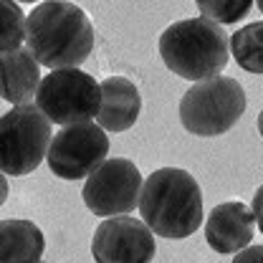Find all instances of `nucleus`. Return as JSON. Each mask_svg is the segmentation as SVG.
<instances>
[{
	"label": "nucleus",
	"mask_w": 263,
	"mask_h": 263,
	"mask_svg": "<svg viewBox=\"0 0 263 263\" xmlns=\"http://www.w3.org/2000/svg\"><path fill=\"white\" fill-rule=\"evenodd\" d=\"M18 3H35V0H18Z\"/></svg>",
	"instance_id": "nucleus-22"
},
{
	"label": "nucleus",
	"mask_w": 263,
	"mask_h": 263,
	"mask_svg": "<svg viewBox=\"0 0 263 263\" xmlns=\"http://www.w3.org/2000/svg\"><path fill=\"white\" fill-rule=\"evenodd\" d=\"M101 106L97 114V124L104 132H127L134 127L142 111L139 89L124 76H109L101 84Z\"/></svg>",
	"instance_id": "nucleus-11"
},
{
	"label": "nucleus",
	"mask_w": 263,
	"mask_h": 263,
	"mask_svg": "<svg viewBox=\"0 0 263 263\" xmlns=\"http://www.w3.org/2000/svg\"><path fill=\"white\" fill-rule=\"evenodd\" d=\"M230 53L235 64L248 73H263V21L248 23L230 38Z\"/></svg>",
	"instance_id": "nucleus-14"
},
{
	"label": "nucleus",
	"mask_w": 263,
	"mask_h": 263,
	"mask_svg": "<svg viewBox=\"0 0 263 263\" xmlns=\"http://www.w3.org/2000/svg\"><path fill=\"white\" fill-rule=\"evenodd\" d=\"M26 41V15L15 0H0V53L21 48Z\"/></svg>",
	"instance_id": "nucleus-15"
},
{
	"label": "nucleus",
	"mask_w": 263,
	"mask_h": 263,
	"mask_svg": "<svg viewBox=\"0 0 263 263\" xmlns=\"http://www.w3.org/2000/svg\"><path fill=\"white\" fill-rule=\"evenodd\" d=\"M258 132H261V137H263V111L258 114Z\"/></svg>",
	"instance_id": "nucleus-20"
},
{
	"label": "nucleus",
	"mask_w": 263,
	"mask_h": 263,
	"mask_svg": "<svg viewBox=\"0 0 263 263\" xmlns=\"http://www.w3.org/2000/svg\"><path fill=\"white\" fill-rule=\"evenodd\" d=\"M8 193H10V187H8V177H5V172H0V205L8 200Z\"/></svg>",
	"instance_id": "nucleus-19"
},
{
	"label": "nucleus",
	"mask_w": 263,
	"mask_h": 263,
	"mask_svg": "<svg viewBox=\"0 0 263 263\" xmlns=\"http://www.w3.org/2000/svg\"><path fill=\"white\" fill-rule=\"evenodd\" d=\"M46 238L31 220H0V263H38Z\"/></svg>",
	"instance_id": "nucleus-13"
},
{
	"label": "nucleus",
	"mask_w": 263,
	"mask_h": 263,
	"mask_svg": "<svg viewBox=\"0 0 263 263\" xmlns=\"http://www.w3.org/2000/svg\"><path fill=\"white\" fill-rule=\"evenodd\" d=\"M155 253V233L144 220L129 215L106 218L91 238V256L97 263H152Z\"/></svg>",
	"instance_id": "nucleus-9"
},
{
	"label": "nucleus",
	"mask_w": 263,
	"mask_h": 263,
	"mask_svg": "<svg viewBox=\"0 0 263 263\" xmlns=\"http://www.w3.org/2000/svg\"><path fill=\"white\" fill-rule=\"evenodd\" d=\"M26 41L41 66L79 68L94 51V26L79 5L46 0L26 18Z\"/></svg>",
	"instance_id": "nucleus-1"
},
{
	"label": "nucleus",
	"mask_w": 263,
	"mask_h": 263,
	"mask_svg": "<svg viewBox=\"0 0 263 263\" xmlns=\"http://www.w3.org/2000/svg\"><path fill=\"white\" fill-rule=\"evenodd\" d=\"M164 66L187 81L220 76L230 59V38L208 18H185L167 26L160 35Z\"/></svg>",
	"instance_id": "nucleus-3"
},
{
	"label": "nucleus",
	"mask_w": 263,
	"mask_h": 263,
	"mask_svg": "<svg viewBox=\"0 0 263 263\" xmlns=\"http://www.w3.org/2000/svg\"><path fill=\"white\" fill-rule=\"evenodd\" d=\"M109 155V137L99 124H71L53 134L48 147V167L61 180L89 177Z\"/></svg>",
	"instance_id": "nucleus-8"
},
{
	"label": "nucleus",
	"mask_w": 263,
	"mask_h": 263,
	"mask_svg": "<svg viewBox=\"0 0 263 263\" xmlns=\"http://www.w3.org/2000/svg\"><path fill=\"white\" fill-rule=\"evenodd\" d=\"M246 111V91L230 76L195 81L180 99V122L197 137H218L233 129Z\"/></svg>",
	"instance_id": "nucleus-4"
},
{
	"label": "nucleus",
	"mask_w": 263,
	"mask_h": 263,
	"mask_svg": "<svg viewBox=\"0 0 263 263\" xmlns=\"http://www.w3.org/2000/svg\"><path fill=\"white\" fill-rule=\"evenodd\" d=\"M35 106L51 124L71 127L97 119L101 106L99 81L79 68H56L41 79L35 91Z\"/></svg>",
	"instance_id": "nucleus-6"
},
{
	"label": "nucleus",
	"mask_w": 263,
	"mask_h": 263,
	"mask_svg": "<svg viewBox=\"0 0 263 263\" xmlns=\"http://www.w3.org/2000/svg\"><path fill=\"white\" fill-rule=\"evenodd\" d=\"M233 263H263V246H248L240 253H235Z\"/></svg>",
	"instance_id": "nucleus-17"
},
{
	"label": "nucleus",
	"mask_w": 263,
	"mask_h": 263,
	"mask_svg": "<svg viewBox=\"0 0 263 263\" xmlns=\"http://www.w3.org/2000/svg\"><path fill=\"white\" fill-rule=\"evenodd\" d=\"M38 263H43V261H38Z\"/></svg>",
	"instance_id": "nucleus-23"
},
{
	"label": "nucleus",
	"mask_w": 263,
	"mask_h": 263,
	"mask_svg": "<svg viewBox=\"0 0 263 263\" xmlns=\"http://www.w3.org/2000/svg\"><path fill=\"white\" fill-rule=\"evenodd\" d=\"M251 210H253L256 226H258V230L263 233V185L256 190V195H253V205H251Z\"/></svg>",
	"instance_id": "nucleus-18"
},
{
	"label": "nucleus",
	"mask_w": 263,
	"mask_h": 263,
	"mask_svg": "<svg viewBox=\"0 0 263 263\" xmlns=\"http://www.w3.org/2000/svg\"><path fill=\"white\" fill-rule=\"evenodd\" d=\"M41 84V64L28 48H15L0 53V99L13 106L31 104Z\"/></svg>",
	"instance_id": "nucleus-12"
},
{
	"label": "nucleus",
	"mask_w": 263,
	"mask_h": 263,
	"mask_svg": "<svg viewBox=\"0 0 263 263\" xmlns=\"http://www.w3.org/2000/svg\"><path fill=\"white\" fill-rule=\"evenodd\" d=\"M195 5L200 18H208L218 26H230L251 13L253 0H195Z\"/></svg>",
	"instance_id": "nucleus-16"
},
{
	"label": "nucleus",
	"mask_w": 263,
	"mask_h": 263,
	"mask_svg": "<svg viewBox=\"0 0 263 263\" xmlns=\"http://www.w3.org/2000/svg\"><path fill=\"white\" fill-rule=\"evenodd\" d=\"M139 213L147 228L162 238H187L202 226V193L197 180L180 167L155 170L139 193Z\"/></svg>",
	"instance_id": "nucleus-2"
},
{
	"label": "nucleus",
	"mask_w": 263,
	"mask_h": 263,
	"mask_svg": "<svg viewBox=\"0 0 263 263\" xmlns=\"http://www.w3.org/2000/svg\"><path fill=\"white\" fill-rule=\"evenodd\" d=\"M142 172L127 157L104 160L84 182V205L99 218L127 215L139 205Z\"/></svg>",
	"instance_id": "nucleus-7"
},
{
	"label": "nucleus",
	"mask_w": 263,
	"mask_h": 263,
	"mask_svg": "<svg viewBox=\"0 0 263 263\" xmlns=\"http://www.w3.org/2000/svg\"><path fill=\"white\" fill-rule=\"evenodd\" d=\"M253 235H256L253 210H251V205H246L240 200L215 205L205 220V240L220 256L240 253L243 248L251 246Z\"/></svg>",
	"instance_id": "nucleus-10"
},
{
	"label": "nucleus",
	"mask_w": 263,
	"mask_h": 263,
	"mask_svg": "<svg viewBox=\"0 0 263 263\" xmlns=\"http://www.w3.org/2000/svg\"><path fill=\"white\" fill-rule=\"evenodd\" d=\"M256 5H258V10L263 13V0H256Z\"/></svg>",
	"instance_id": "nucleus-21"
},
{
	"label": "nucleus",
	"mask_w": 263,
	"mask_h": 263,
	"mask_svg": "<svg viewBox=\"0 0 263 263\" xmlns=\"http://www.w3.org/2000/svg\"><path fill=\"white\" fill-rule=\"evenodd\" d=\"M51 139V122L35 104L13 106L0 117V172L31 175L46 160Z\"/></svg>",
	"instance_id": "nucleus-5"
}]
</instances>
